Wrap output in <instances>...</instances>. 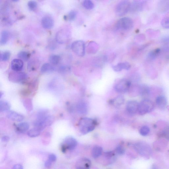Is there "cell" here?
<instances>
[{
	"label": "cell",
	"instance_id": "obj_33",
	"mask_svg": "<svg viewBox=\"0 0 169 169\" xmlns=\"http://www.w3.org/2000/svg\"><path fill=\"white\" fill-rule=\"evenodd\" d=\"M83 5L86 9H92L94 7L93 2L90 0H85L84 1L83 3Z\"/></svg>",
	"mask_w": 169,
	"mask_h": 169
},
{
	"label": "cell",
	"instance_id": "obj_29",
	"mask_svg": "<svg viewBox=\"0 0 169 169\" xmlns=\"http://www.w3.org/2000/svg\"><path fill=\"white\" fill-rule=\"evenodd\" d=\"M60 57L59 55H52L50 57L49 60L50 63L52 65H57L60 60Z\"/></svg>",
	"mask_w": 169,
	"mask_h": 169
},
{
	"label": "cell",
	"instance_id": "obj_44",
	"mask_svg": "<svg viewBox=\"0 0 169 169\" xmlns=\"http://www.w3.org/2000/svg\"><path fill=\"white\" fill-rule=\"evenodd\" d=\"M12 169H23V167L21 164H17L14 166Z\"/></svg>",
	"mask_w": 169,
	"mask_h": 169
},
{
	"label": "cell",
	"instance_id": "obj_8",
	"mask_svg": "<svg viewBox=\"0 0 169 169\" xmlns=\"http://www.w3.org/2000/svg\"><path fill=\"white\" fill-rule=\"evenodd\" d=\"M131 82L127 79H122L115 86V89L117 92L124 93L128 91L131 86Z\"/></svg>",
	"mask_w": 169,
	"mask_h": 169
},
{
	"label": "cell",
	"instance_id": "obj_47",
	"mask_svg": "<svg viewBox=\"0 0 169 169\" xmlns=\"http://www.w3.org/2000/svg\"><path fill=\"white\" fill-rule=\"evenodd\" d=\"M163 42H167L169 41V36H167V37L163 38Z\"/></svg>",
	"mask_w": 169,
	"mask_h": 169
},
{
	"label": "cell",
	"instance_id": "obj_13",
	"mask_svg": "<svg viewBox=\"0 0 169 169\" xmlns=\"http://www.w3.org/2000/svg\"><path fill=\"white\" fill-rule=\"evenodd\" d=\"M68 38L67 32L64 29L60 30L56 35V40L58 43L60 44L65 43L67 40Z\"/></svg>",
	"mask_w": 169,
	"mask_h": 169
},
{
	"label": "cell",
	"instance_id": "obj_48",
	"mask_svg": "<svg viewBox=\"0 0 169 169\" xmlns=\"http://www.w3.org/2000/svg\"><path fill=\"white\" fill-rule=\"evenodd\" d=\"M3 93L1 92L0 93V98H1L2 97V96L3 95Z\"/></svg>",
	"mask_w": 169,
	"mask_h": 169
},
{
	"label": "cell",
	"instance_id": "obj_19",
	"mask_svg": "<svg viewBox=\"0 0 169 169\" xmlns=\"http://www.w3.org/2000/svg\"><path fill=\"white\" fill-rule=\"evenodd\" d=\"M131 65L127 62L121 63L113 66V70L116 72H119L122 70H129L131 68Z\"/></svg>",
	"mask_w": 169,
	"mask_h": 169
},
{
	"label": "cell",
	"instance_id": "obj_40",
	"mask_svg": "<svg viewBox=\"0 0 169 169\" xmlns=\"http://www.w3.org/2000/svg\"><path fill=\"white\" fill-rule=\"evenodd\" d=\"M115 153L114 152L108 151L104 154V156L108 159H111L115 156Z\"/></svg>",
	"mask_w": 169,
	"mask_h": 169
},
{
	"label": "cell",
	"instance_id": "obj_24",
	"mask_svg": "<svg viewBox=\"0 0 169 169\" xmlns=\"http://www.w3.org/2000/svg\"><path fill=\"white\" fill-rule=\"evenodd\" d=\"M124 97L122 96H119L114 99L112 100L111 101V103L113 106L116 107L122 105L124 102Z\"/></svg>",
	"mask_w": 169,
	"mask_h": 169
},
{
	"label": "cell",
	"instance_id": "obj_3",
	"mask_svg": "<svg viewBox=\"0 0 169 169\" xmlns=\"http://www.w3.org/2000/svg\"><path fill=\"white\" fill-rule=\"evenodd\" d=\"M134 27V22L129 17H123L119 20L116 25L118 30L127 31L132 29Z\"/></svg>",
	"mask_w": 169,
	"mask_h": 169
},
{
	"label": "cell",
	"instance_id": "obj_26",
	"mask_svg": "<svg viewBox=\"0 0 169 169\" xmlns=\"http://www.w3.org/2000/svg\"><path fill=\"white\" fill-rule=\"evenodd\" d=\"M160 51V50L159 48H157L150 52L147 55V59L150 60H155L158 56Z\"/></svg>",
	"mask_w": 169,
	"mask_h": 169
},
{
	"label": "cell",
	"instance_id": "obj_23",
	"mask_svg": "<svg viewBox=\"0 0 169 169\" xmlns=\"http://www.w3.org/2000/svg\"><path fill=\"white\" fill-rule=\"evenodd\" d=\"M55 68L51 64L45 63L41 68V71L42 73H51L55 70Z\"/></svg>",
	"mask_w": 169,
	"mask_h": 169
},
{
	"label": "cell",
	"instance_id": "obj_46",
	"mask_svg": "<svg viewBox=\"0 0 169 169\" xmlns=\"http://www.w3.org/2000/svg\"><path fill=\"white\" fill-rule=\"evenodd\" d=\"M61 150L62 152L63 153H65L67 150V149H66V147L62 144L61 146Z\"/></svg>",
	"mask_w": 169,
	"mask_h": 169
},
{
	"label": "cell",
	"instance_id": "obj_9",
	"mask_svg": "<svg viewBox=\"0 0 169 169\" xmlns=\"http://www.w3.org/2000/svg\"><path fill=\"white\" fill-rule=\"evenodd\" d=\"M14 71L9 75V79L11 81L17 83L23 82L27 79V76L25 73L20 71Z\"/></svg>",
	"mask_w": 169,
	"mask_h": 169
},
{
	"label": "cell",
	"instance_id": "obj_36",
	"mask_svg": "<svg viewBox=\"0 0 169 169\" xmlns=\"http://www.w3.org/2000/svg\"><path fill=\"white\" fill-rule=\"evenodd\" d=\"M70 70V66L67 65H63L60 66L59 68V71L61 73H65Z\"/></svg>",
	"mask_w": 169,
	"mask_h": 169
},
{
	"label": "cell",
	"instance_id": "obj_30",
	"mask_svg": "<svg viewBox=\"0 0 169 169\" xmlns=\"http://www.w3.org/2000/svg\"><path fill=\"white\" fill-rule=\"evenodd\" d=\"M30 56V54L29 52L25 51H21L19 52L18 55V58L22 60L26 61L28 60Z\"/></svg>",
	"mask_w": 169,
	"mask_h": 169
},
{
	"label": "cell",
	"instance_id": "obj_15",
	"mask_svg": "<svg viewBox=\"0 0 169 169\" xmlns=\"http://www.w3.org/2000/svg\"><path fill=\"white\" fill-rule=\"evenodd\" d=\"M7 117L10 120L16 122H21L24 119V116L17 112L10 111L7 114Z\"/></svg>",
	"mask_w": 169,
	"mask_h": 169
},
{
	"label": "cell",
	"instance_id": "obj_22",
	"mask_svg": "<svg viewBox=\"0 0 169 169\" xmlns=\"http://www.w3.org/2000/svg\"><path fill=\"white\" fill-rule=\"evenodd\" d=\"M103 149L101 147L95 146L93 147L92 150V155L93 158H97L101 155Z\"/></svg>",
	"mask_w": 169,
	"mask_h": 169
},
{
	"label": "cell",
	"instance_id": "obj_1",
	"mask_svg": "<svg viewBox=\"0 0 169 169\" xmlns=\"http://www.w3.org/2000/svg\"><path fill=\"white\" fill-rule=\"evenodd\" d=\"M96 123V120L93 119L82 118L80 119L78 124L80 131L83 134H87L95 129Z\"/></svg>",
	"mask_w": 169,
	"mask_h": 169
},
{
	"label": "cell",
	"instance_id": "obj_43",
	"mask_svg": "<svg viewBox=\"0 0 169 169\" xmlns=\"http://www.w3.org/2000/svg\"><path fill=\"white\" fill-rule=\"evenodd\" d=\"M52 163L49 160H46L45 162L44 165H45V167L46 168L50 169V168L51 167Z\"/></svg>",
	"mask_w": 169,
	"mask_h": 169
},
{
	"label": "cell",
	"instance_id": "obj_37",
	"mask_svg": "<svg viewBox=\"0 0 169 169\" xmlns=\"http://www.w3.org/2000/svg\"><path fill=\"white\" fill-rule=\"evenodd\" d=\"M77 15V12L75 10H72L69 13L67 16V19L70 21H73L76 19Z\"/></svg>",
	"mask_w": 169,
	"mask_h": 169
},
{
	"label": "cell",
	"instance_id": "obj_21",
	"mask_svg": "<svg viewBox=\"0 0 169 169\" xmlns=\"http://www.w3.org/2000/svg\"><path fill=\"white\" fill-rule=\"evenodd\" d=\"M29 124L28 123L22 122L16 125V128L17 131L18 133H24L29 129Z\"/></svg>",
	"mask_w": 169,
	"mask_h": 169
},
{
	"label": "cell",
	"instance_id": "obj_18",
	"mask_svg": "<svg viewBox=\"0 0 169 169\" xmlns=\"http://www.w3.org/2000/svg\"><path fill=\"white\" fill-rule=\"evenodd\" d=\"M156 104L158 108L160 110H164L167 107V101L165 96H160L156 99Z\"/></svg>",
	"mask_w": 169,
	"mask_h": 169
},
{
	"label": "cell",
	"instance_id": "obj_14",
	"mask_svg": "<svg viewBox=\"0 0 169 169\" xmlns=\"http://www.w3.org/2000/svg\"><path fill=\"white\" fill-rule=\"evenodd\" d=\"M41 24L44 29H50L53 27L54 21L50 17L45 16L42 19Z\"/></svg>",
	"mask_w": 169,
	"mask_h": 169
},
{
	"label": "cell",
	"instance_id": "obj_31",
	"mask_svg": "<svg viewBox=\"0 0 169 169\" xmlns=\"http://www.w3.org/2000/svg\"><path fill=\"white\" fill-rule=\"evenodd\" d=\"M11 53L9 51L3 52L0 55V60L3 62L7 61L9 59Z\"/></svg>",
	"mask_w": 169,
	"mask_h": 169
},
{
	"label": "cell",
	"instance_id": "obj_39",
	"mask_svg": "<svg viewBox=\"0 0 169 169\" xmlns=\"http://www.w3.org/2000/svg\"><path fill=\"white\" fill-rule=\"evenodd\" d=\"M161 24L163 28L169 29V17L163 18L161 21Z\"/></svg>",
	"mask_w": 169,
	"mask_h": 169
},
{
	"label": "cell",
	"instance_id": "obj_6",
	"mask_svg": "<svg viewBox=\"0 0 169 169\" xmlns=\"http://www.w3.org/2000/svg\"><path fill=\"white\" fill-rule=\"evenodd\" d=\"M134 146L135 151L141 156H148L151 153L150 147L145 143L137 142L134 144Z\"/></svg>",
	"mask_w": 169,
	"mask_h": 169
},
{
	"label": "cell",
	"instance_id": "obj_10",
	"mask_svg": "<svg viewBox=\"0 0 169 169\" xmlns=\"http://www.w3.org/2000/svg\"><path fill=\"white\" fill-rule=\"evenodd\" d=\"M62 144L66 147L67 150L71 151L76 147L77 141L73 137L68 136L65 138Z\"/></svg>",
	"mask_w": 169,
	"mask_h": 169
},
{
	"label": "cell",
	"instance_id": "obj_28",
	"mask_svg": "<svg viewBox=\"0 0 169 169\" xmlns=\"http://www.w3.org/2000/svg\"><path fill=\"white\" fill-rule=\"evenodd\" d=\"M10 105L9 102L5 101H0V112H4L8 111L10 109Z\"/></svg>",
	"mask_w": 169,
	"mask_h": 169
},
{
	"label": "cell",
	"instance_id": "obj_35",
	"mask_svg": "<svg viewBox=\"0 0 169 169\" xmlns=\"http://www.w3.org/2000/svg\"><path fill=\"white\" fill-rule=\"evenodd\" d=\"M115 151L116 153L119 155H123L125 152V148L124 147L121 145L117 146L115 149Z\"/></svg>",
	"mask_w": 169,
	"mask_h": 169
},
{
	"label": "cell",
	"instance_id": "obj_25",
	"mask_svg": "<svg viewBox=\"0 0 169 169\" xmlns=\"http://www.w3.org/2000/svg\"><path fill=\"white\" fill-rule=\"evenodd\" d=\"M138 88L139 94L141 96H147L149 95L150 90L147 86L145 85H141Z\"/></svg>",
	"mask_w": 169,
	"mask_h": 169
},
{
	"label": "cell",
	"instance_id": "obj_38",
	"mask_svg": "<svg viewBox=\"0 0 169 169\" xmlns=\"http://www.w3.org/2000/svg\"><path fill=\"white\" fill-rule=\"evenodd\" d=\"M29 10L31 11L35 10L37 8V2L35 1H31L28 2L27 4Z\"/></svg>",
	"mask_w": 169,
	"mask_h": 169
},
{
	"label": "cell",
	"instance_id": "obj_20",
	"mask_svg": "<svg viewBox=\"0 0 169 169\" xmlns=\"http://www.w3.org/2000/svg\"><path fill=\"white\" fill-rule=\"evenodd\" d=\"M77 110L80 114H85L88 112V106L86 104L84 101H81L77 104Z\"/></svg>",
	"mask_w": 169,
	"mask_h": 169
},
{
	"label": "cell",
	"instance_id": "obj_45",
	"mask_svg": "<svg viewBox=\"0 0 169 169\" xmlns=\"http://www.w3.org/2000/svg\"><path fill=\"white\" fill-rule=\"evenodd\" d=\"M10 140V138L9 137L7 136H4L3 137L1 138V140L2 141L4 142H8Z\"/></svg>",
	"mask_w": 169,
	"mask_h": 169
},
{
	"label": "cell",
	"instance_id": "obj_5",
	"mask_svg": "<svg viewBox=\"0 0 169 169\" xmlns=\"http://www.w3.org/2000/svg\"><path fill=\"white\" fill-rule=\"evenodd\" d=\"M131 3L128 1H123L118 4L115 9L116 14L118 16L125 15L130 10Z\"/></svg>",
	"mask_w": 169,
	"mask_h": 169
},
{
	"label": "cell",
	"instance_id": "obj_41",
	"mask_svg": "<svg viewBox=\"0 0 169 169\" xmlns=\"http://www.w3.org/2000/svg\"><path fill=\"white\" fill-rule=\"evenodd\" d=\"M163 136L169 140V127H166L162 132Z\"/></svg>",
	"mask_w": 169,
	"mask_h": 169
},
{
	"label": "cell",
	"instance_id": "obj_27",
	"mask_svg": "<svg viewBox=\"0 0 169 169\" xmlns=\"http://www.w3.org/2000/svg\"><path fill=\"white\" fill-rule=\"evenodd\" d=\"M9 33L7 30H3L1 34V39H0V44L1 45H5L9 39Z\"/></svg>",
	"mask_w": 169,
	"mask_h": 169
},
{
	"label": "cell",
	"instance_id": "obj_32",
	"mask_svg": "<svg viewBox=\"0 0 169 169\" xmlns=\"http://www.w3.org/2000/svg\"><path fill=\"white\" fill-rule=\"evenodd\" d=\"M40 131L34 128L30 130L27 132V135L29 137L32 138L37 137L40 134Z\"/></svg>",
	"mask_w": 169,
	"mask_h": 169
},
{
	"label": "cell",
	"instance_id": "obj_34",
	"mask_svg": "<svg viewBox=\"0 0 169 169\" xmlns=\"http://www.w3.org/2000/svg\"><path fill=\"white\" fill-rule=\"evenodd\" d=\"M150 129L149 127L146 126H145L141 127L140 129V134L143 136H146L149 133Z\"/></svg>",
	"mask_w": 169,
	"mask_h": 169
},
{
	"label": "cell",
	"instance_id": "obj_16",
	"mask_svg": "<svg viewBox=\"0 0 169 169\" xmlns=\"http://www.w3.org/2000/svg\"><path fill=\"white\" fill-rule=\"evenodd\" d=\"M24 63L23 61L19 59H14L11 63V67L14 71H20L23 69Z\"/></svg>",
	"mask_w": 169,
	"mask_h": 169
},
{
	"label": "cell",
	"instance_id": "obj_11",
	"mask_svg": "<svg viewBox=\"0 0 169 169\" xmlns=\"http://www.w3.org/2000/svg\"><path fill=\"white\" fill-rule=\"evenodd\" d=\"M139 104L135 101H131L127 102L126 105L127 112L129 114L134 115L138 111Z\"/></svg>",
	"mask_w": 169,
	"mask_h": 169
},
{
	"label": "cell",
	"instance_id": "obj_12",
	"mask_svg": "<svg viewBox=\"0 0 169 169\" xmlns=\"http://www.w3.org/2000/svg\"><path fill=\"white\" fill-rule=\"evenodd\" d=\"M91 165V160L86 158L79 159L76 165V169H90Z\"/></svg>",
	"mask_w": 169,
	"mask_h": 169
},
{
	"label": "cell",
	"instance_id": "obj_42",
	"mask_svg": "<svg viewBox=\"0 0 169 169\" xmlns=\"http://www.w3.org/2000/svg\"><path fill=\"white\" fill-rule=\"evenodd\" d=\"M48 158V160L52 163L56 162L57 159L56 156L53 154H50L49 155Z\"/></svg>",
	"mask_w": 169,
	"mask_h": 169
},
{
	"label": "cell",
	"instance_id": "obj_4",
	"mask_svg": "<svg viewBox=\"0 0 169 169\" xmlns=\"http://www.w3.org/2000/svg\"><path fill=\"white\" fill-rule=\"evenodd\" d=\"M37 120L42 122L48 127L51 126L53 123L54 118L49 114L48 110H41L37 113Z\"/></svg>",
	"mask_w": 169,
	"mask_h": 169
},
{
	"label": "cell",
	"instance_id": "obj_2",
	"mask_svg": "<svg viewBox=\"0 0 169 169\" xmlns=\"http://www.w3.org/2000/svg\"><path fill=\"white\" fill-rule=\"evenodd\" d=\"M154 107L153 102L149 99H144L139 104L138 112L140 115H145L151 112Z\"/></svg>",
	"mask_w": 169,
	"mask_h": 169
},
{
	"label": "cell",
	"instance_id": "obj_7",
	"mask_svg": "<svg viewBox=\"0 0 169 169\" xmlns=\"http://www.w3.org/2000/svg\"><path fill=\"white\" fill-rule=\"evenodd\" d=\"M72 50L77 56H84L85 54V45L84 41L77 40L74 41L71 46Z\"/></svg>",
	"mask_w": 169,
	"mask_h": 169
},
{
	"label": "cell",
	"instance_id": "obj_17",
	"mask_svg": "<svg viewBox=\"0 0 169 169\" xmlns=\"http://www.w3.org/2000/svg\"><path fill=\"white\" fill-rule=\"evenodd\" d=\"M145 2L143 1H135L131 3L130 10L132 12H138L142 10Z\"/></svg>",
	"mask_w": 169,
	"mask_h": 169
}]
</instances>
